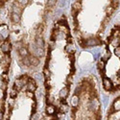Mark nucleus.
<instances>
[{
	"label": "nucleus",
	"mask_w": 120,
	"mask_h": 120,
	"mask_svg": "<svg viewBox=\"0 0 120 120\" xmlns=\"http://www.w3.org/2000/svg\"><path fill=\"white\" fill-rule=\"evenodd\" d=\"M2 117H3V112H0V120L2 119Z\"/></svg>",
	"instance_id": "nucleus-5"
},
{
	"label": "nucleus",
	"mask_w": 120,
	"mask_h": 120,
	"mask_svg": "<svg viewBox=\"0 0 120 120\" xmlns=\"http://www.w3.org/2000/svg\"><path fill=\"white\" fill-rule=\"evenodd\" d=\"M113 109H114V111L115 112H118L119 111V98H117L114 103H113Z\"/></svg>",
	"instance_id": "nucleus-2"
},
{
	"label": "nucleus",
	"mask_w": 120,
	"mask_h": 120,
	"mask_svg": "<svg viewBox=\"0 0 120 120\" xmlns=\"http://www.w3.org/2000/svg\"><path fill=\"white\" fill-rule=\"evenodd\" d=\"M72 102H73V106H74V107H76V106H77V103H78V97H77L76 95L73 97Z\"/></svg>",
	"instance_id": "nucleus-3"
},
{
	"label": "nucleus",
	"mask_w": 120,
	"mask_h": 120,
	"mask_svg": "<svg viewBox=\"0 0 120 120\" xmlns=\"http://www.w3.org/2000/svg\"><path fill=\"white\" fill-rule=\"evenodd\" d=\"M6 1H8V0H0V6H2V5H4Z\"/></svg>",
	"instance_id": "nucleus-4"
},
{
	"label": "nucleus",
	"mask_w": 120,
	"mask_h": 120,
	"mask_svg": "<svg viewBox=\"0 0 120 120\" xmlns=\"http://www.w3.org/2000/svg\"><path fill=\"white\" fill-rule=\"evenodd\" d=\"M46 112H47L48 114H50V115H53V114L56 112V109H55V107L52 106V105H48L47 108H46Z\"/></svg>",
	"instance_id": "nucleus-1"
}]
</instances>
